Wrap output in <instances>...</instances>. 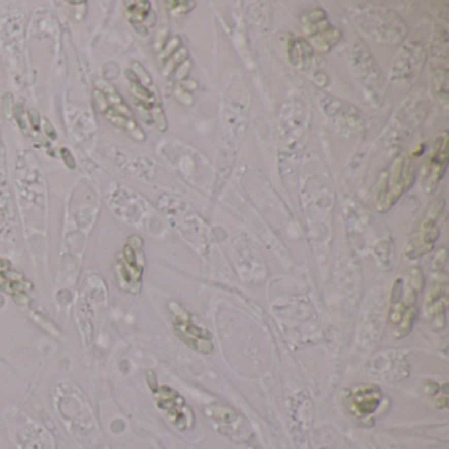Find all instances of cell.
Instances as JSON below:
<instances>
[{"mask_svg":"<svg viewBox=\"0 0 449 449\" xmlns=\"http://www.w3.org/2000/svg\"><path fill=\"white\" fill-rule=\"evenodd\" d=\"M448 132H443L435 139L430 157L427 158L422 174V188L426 194H432L443 179L448 164Z\"/></svg>","mask_w":449,"mask_h":449,"instance_id":"obj_13","label":"cell"},{"mask_svg":"<svg viewBox=\"0 0 449 449\" xmlns=\"http://www.w3.org/2000/svg\"><path fill=\"white\" fill-rule=\"evenodd\" d=\"M415 168L407 154H401L382 174L375 199V208L381 213L388 212L402 195L414 184Z\"/></svg>","mask_w":449,"mask_h":449,"instance_id":"obj_4","label":"cell"},{"mask_svg":"<svg viewBox=\"0 0 449 449\" xmlns=\"http://www.w3.org/2000/svg\"><path fill=\"white\" fill-rule=\"evenodd\" d=\"M352 21L362 35L382 44H399L408 32L406 21L395 11L384 7H356Z\"/></svg>","mask_w":449,"mask_h":449,"instance_id":"obj_1","label":"cell"},{"mask_svg":"<svg viewBox=\"0 0 449 449\" xmlns=\"http://www.w3.org/2000/svg\"><path fill=\"white\" fill-rule=\"evenodd\" d=\"M436 270L437 275L431 281L430 288L427 293L424 313L427 320L435 322L436 324H439V320H441V324H444L448 307V278L443 269Z\"/></svg>","mask_w":449,"mask_h":449,"instance_id":"obj_16","label":"cell"},{"mask_svg":"<svg viewBox=\"0 0 449 449\" xmlns=\"http://www.w3.org/2000/svg\"><path fill=\"white\" fill-rule=\"evenodd\" d=\"M319 103L327 116L332 119L337 126H343L344 130L357 131L365 123V117L361 111L348 102L324 95Z\"/></svg>","mask_w":449,"mask_h":449,"instance_id":"obj_15","label":"cell"},{"mask_svg":"<svg viewBox=\"0 0 449 449\" xmlns=\"http://www.w3.org/2000/svg\"><path fill=\"white\" fill-rule=\"evenodd\" d=\"M432 68V91L444 112L448 110V66H431Z\"/></svg>","mask_w":449,"mask_h":449,"instance_id":"obj_19","label":"cell"},{"mask_svg":"<svg viewBox=\"0 0 449 449\" xmlns=\"http://www.w3.org/2000/svg\"><path fill=\"white\" fill-rule=\"evenodd\" d=\"M428 57L426 46L419 41H407L399 49L391 65L390 81L412 82L419 75Z\"/></svg>","mask_w":449,"mask_h":449,"instance_id":"obj_9","label":"cell"},{"mask_svg":"<svg viewBox=\"0 0 449 449\" xmlns=\"http://www.w3.org/2000/svg\"><path fill=\"white\" fill-rule=\"evenodd\" d=\"M427 110L424 101L419 97L408 98L403 102L394 116L391 117L388 130L384 131L383 142L389 150L399 149L403 142L414 133L416 128L424 121Z\"/></svg>","mask_w":449,"mask_h":449,"instance_id":"obj_5","label":"cell"},{"mask_svg":"<svg viewBox=\"0 0 449 449\" xmlns=\"http://www.w3.org/2000/svg\"><path fill=\"white\" fill-rule=\"evenodd\" d=\"M346 61L364 101L373 108L381 106L384 95V79L378 63L361 41L353 42L346 50Z\"/></svg>","mask_w":449,"mask_h":449,"instance_id":"obj_3","label":"cell"},{"mask_svg":"<svg viewBox=\"0 0 449 449\" xmlns=\"http://www.w3.org/2000/svg\"><path fill=\"white\" fill-rule=\"evenodd\" d=\"M424 283L423 274L419 269H412L407 283L398 278L393 284L391 303L389 310V324L395 339L408 335L418 316V295Z\"/></svg>","mask_w":449,"mask_h":449,"instance_id":"obj_2","label":"cell"},{"mask_svg":"<svg viewBox=\"0 0 449 449\" xmlns=\"http://www.w3.org/2000/svg\"><path fill=\"white\" fill-rule=\"evenodd\" d=\"M204 415L212 426L227 439L235 443H245L252 437L250 426L239 412L230 406L213 403L204 408Z\"/></svg>","mask_w":449,"mask_h":449,"instance_id":"obj_7","label":"cell"},{"mask_svg":"<svg viewBox=\"0 0 449 449\" xmlns=\"http://www.w3.org/2000/svg\"><path fill=\"white\" fill-rule=\"evenodd\" d=\"M248 449H254V448H248Z\"/></svg>","mask_w":449,"mask_h":449,"instance_id":"obj_22","label":"cell"},{"mask_svg":"<svg viewBox=\"0 0 449 449\" xmlns=\"http://www.w3.org/2000/svg\"><path fill=\"white\" fill-rule=\"evenodd\" d=\"M170 311L173 313V330L186 345L203 355L212 352V336L210 331L198 322L197 316L178 303L170 304Z\"/></svg>","mask_w":449,"mask_h":449,"instance_id":"obj_6","label":"cell"},{"mask_svg":"<svg viewBox=\"0 0 449 449\" xmlns=\"http://www.w3.org/2000/svg\"><path fill=\"white\" fill-rule=\"evenodd\" d=\"M443 208L444 202L441 199H437V201L431 204L430 210L427 211L426 216L420 221L416 232L411 236L410 241H408L407 252H406L408 259H419V257L432 250L435 242L440 236V228L437 226V220H439L440 215L443 212Z\"/></svg>","mask_w":449,"mask_h":449,"instance_id":"obj_8","label":"cell"},{"mask_svg":"<svg viewBox=\"0 0 449 449\" xmlns=\"http://www.w3.org/2000/svg\"><path fill=\"white\" fill-rule=\"evenodd\" d=\"M369 374L373 377L390 381H399L408 377V364L403 353L384 352L378 355L375 359L370 360L368 365Z\"/></svg>","mask_w":449,"mask_h":449,"instance_id":"obj_17","label":"cell"},{"mask_svg":"<svg viewBox=\"0 0 449 449\" xmlns=\"http://www.w3.org/2000/svg\"><path fill=\"white\" fill-rule=\"evenodd\" d=\"M344 406L350 415L357 419H368L378 410L382 402L379 386L373 383H360L343 391Z\"/></svg>","mask_w":449,"mask_h":449,"instance_id":"obj_11","label":"cell"},{"mask_svg":"<svg viewBox=\"0 0 449 449\" xmlns=\"http://www.w3.org/2000/svg\"><path fill=\"white\" fill-rule=\"evenodd\" d=\"M165 4L174 15L187 13L195 7V2H166Z\"/></svg>","mask_w":449,"mask_h":449,"instance_id":"obj_21","label":"cell"},{"mask_svg":"<svg viewBox=\"0 0 449 449\" xmlns=\"http://www.w3.org/2000/svg\"><path fill=\"white\" fill-rule=\"evenodd\" d=\"M158 407L178 430L186 431L194 427V412L188 407L183 398L169 386H162L158 390Z\"/></svg>","mask_w":449,"mask_h":449,"instance_id":"obj_14","label":"cell"},{"mask_svg":"<svg viewBox=\"0 0 449 449\" xmlns=\"http://www.w3.org/2000/svg\"><path fill=\"white\" fill-rule=\"evenodd\" d=\"M126 11L130 12L131 20H136L139 23H144L150 15V3L149 2H130L125 3Z\"/></svg>","mask_w":449,"mask_h":449,"instance_id":"obj_20","label":"cell"},{"mask_svg":"<svg viewBox=\"0 0 449 449\" xmlns=\"http://www.w3.org/2000/svg\"><path fill=\"white\" fill-rule=\"evenodd\" d=\"M179 210L174 213V227L179 232L184 240H187L191 245L197 249L198 252L204 253L208 248V226L206 224L198 212H195L193 208L184 202H179Z\"/></svg>","mask_w":449,"mask_h":449,"instance_id":"obj_12","label":"cell"},{"mask_svg":"<svg viewBox=\"0 0 449 449\" xmlns=\"http://www.w3.org/2000/svg\"><path fill=\"white\" fill-rule=\"evenodd\" d=\"M301 23L304 26L310 45L320 52H328L341 39V30L331 25L326 12L322 8H315L306 13L302 17Z\"/></svg>","mask_w":449,"mask_h":449,"instance_id":"obj_10","label":"cell"},{"mask_svg":"<svg viewBox=\"0 0 449 449\" xmlns=\"http://www.w3.org/2000/svg\"><path fill=\"white\" fill-rule=\"evenodd\" d=\"M288 59H290L291 66H294L298 70L307 73L315 66L313 48L310 45V42L307 40L297 37L293 41H290Z\"/></svg>","mask_w":449,"mask_h":449,"instance_id":"obj_18","label":"cell"}]
</instances>
